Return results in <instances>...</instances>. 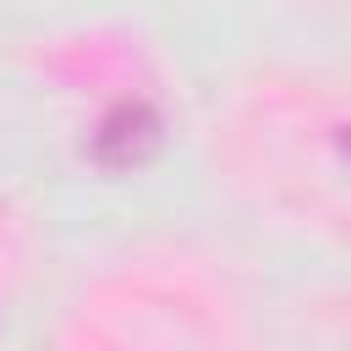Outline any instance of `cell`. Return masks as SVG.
<instances>
[{"mask_svg": "<svg viewBox=\"0 0 351 351\" xmlns=\"http://www.w3.org/2000/svg\"><path fill=\"white\" fill-rule=\"evenodd\" d=\"M340 143H346V154H351V132H346V137H340Z\"/></svg>", "mask_w": 351, "mask_h": 351, "instance_id": "7a4b0ae2", "label": "cell"}, {"mask_svg": "<svg viewBox=\"0 0 351 351\" xmlns=\"http://www.w3.org/2000/svg\"><path fill=\"white\" fill-rule=\"evenodd\" d=\"M154 148H159V115H154L148 104H121V110H110L104 126H99V137H93V154H99V165H110V170L143 165Z\"/></svg>", "mask_w": 351, "mask_h": 351, "instance_id": "6da1fadb", "label": "cell"}]
</instances>
